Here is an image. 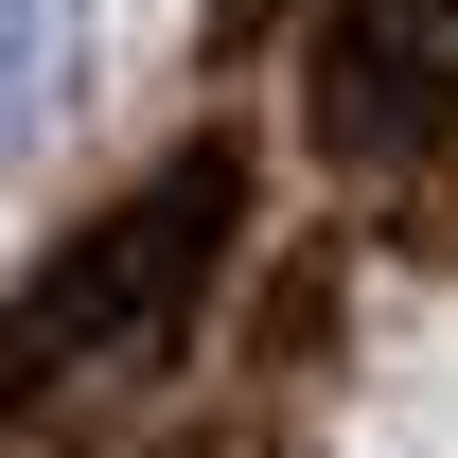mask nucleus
Returning <instances> with one entry per match:
<instances>
[{"instance_id":"1","label":"nucleus","mask_w":458,"mask_h":458,"mask_svg":"<svg viewBox=\"0 0 458 458\" xmlns=\"http://www.w3.org/2000/svg\"><path fill=\"white\" fill-rule=\"evenodd\" d=\"M229 247H247V159H229V141H176L123 212H89L36 283L0 300V405L106 388V370H159V352L212 318Z\"/></svg>"},{"instance_id":"2","label":"nucleus","mask_w":458,"mask_h":458,"mask_svg":"<svg viewBox=\"0 0 458 458\" xmlns=\"http://www.w3.org/2000/svg\"><path fill=\"white\" fill-rule=\"evenodd\" d=\"M300 106H318L335 159L441 141V123H458V0H318V36H300Z\"/></svg>"},{"instance_id":"3","label":"nucleus","mask_w":458,"mask_h":458,"mask_svg":"<svg viewBox=\"0 0 458 458\" xmlns=\"http://www.w3.org/2000/svg\"><path fill=\"white\" fill-rule=\"evenodd\" d=\"M71 36H89V0H0V159L71 106Z\"/></svg>"}]
</instances>
